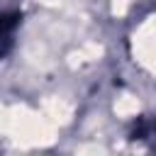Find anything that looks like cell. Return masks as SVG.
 I'll return each mask as SVG.
<instances>
[{"label":"cell","mask_w":156,"mask_h":156,"mask_svg":"<svg viewBox=\"0 0 156 156\" xmlns=\"http://www.w3.org/2000/svg\"><path fill=\"white\" fill-rule=\"evenodd\" d=\"M12 29H15V20L7 15H0V56L7 51V46L12 41Z\"/></svg>","instance_id":"obj_1"}]
</instances>
